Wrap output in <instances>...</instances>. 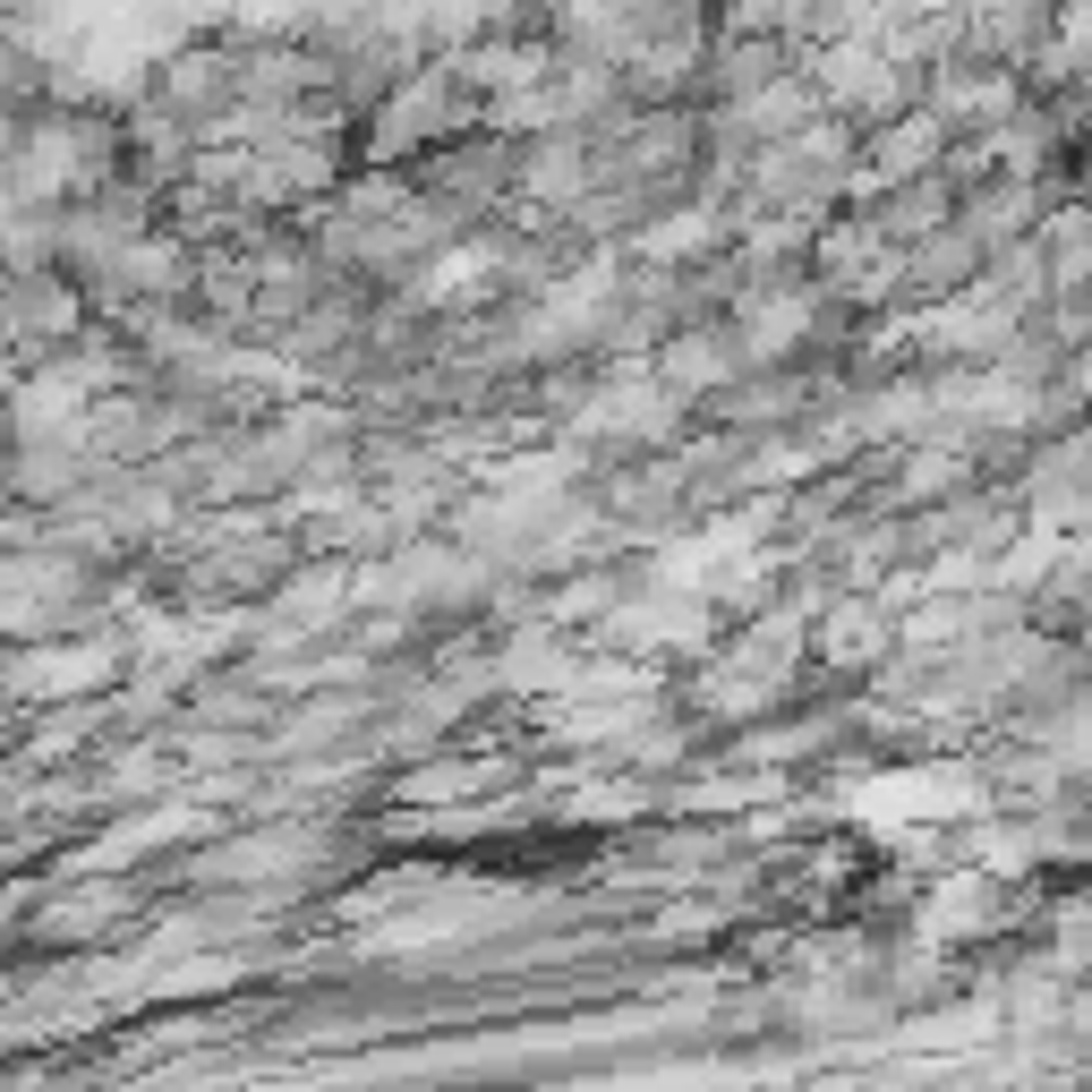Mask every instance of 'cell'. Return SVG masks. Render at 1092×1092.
<instances>
[{
    "instance_id": "cell-1",
    "label": "cell",
    "mask_w": 1092,
    "mask_h": 1092,
    "mask_svg": "<svg viewBox=\"0 0 1092 1092\" xmlns=\"http://www.w3.org/2000/svg\"><path fill=\"white\" fill-rule=\"evenodd\" d=\"M196 68H214V61H196ZM171 94H196V77H171ZM205 94H231V68H214V77H205Z\"/></svg>"
}]
</instances>
